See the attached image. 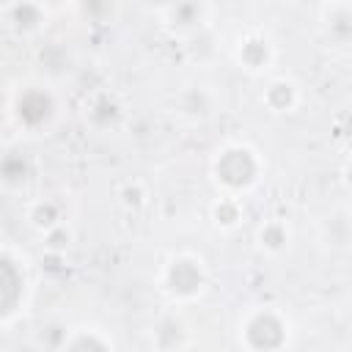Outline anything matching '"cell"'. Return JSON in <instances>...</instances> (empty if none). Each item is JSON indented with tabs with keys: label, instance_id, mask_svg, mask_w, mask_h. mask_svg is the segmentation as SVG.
<instances>
[{
	"label": "cell",
	"instance_id": "6da1fadb",
	"mask_svg": "<svg viewBox=\"0 0 352 352\" xmlns=\"http://www.w3.org/2000/svg\"><path fill=\"white\" fill-rule=\"evenodd\" d=\"M242 341L250 352H280L289 341V324L278 311L261 308L242 324Z\"/></svg>",
	"mask_w": 352,
	"mask_h": 352
},
{
	"label": "cell",
	"instance_id": "7a4b0ae2",
	"mask_svg": "<svg viewBox=\"0 0 352 352\" xmlns=\"http://www.w3.org/2000/svg\"><path fill=\"white\" fill-rule=\"evenodd\" d=\"M258 176V157L248 146H228L214 160V179L226 190H245Z\"/></svg>",
	"mask_w": 352,
	"mask_h": 352
},
{
	"label": "cell",
	"instance_id": "3957f363",
	"mask_svg": "<svg viewBox=\"0 0 352 352\" xmlns=\"http://www.w3.org/2000/svg\"><path fill=\"white\" fill-rule=\"evenodd\" d=\"M55 110H58L55 96L44 85H28L16 96V102H14V116L28 129H38V126L50 124V118L55 116Z\"/></svg>",
	"mask_w": 352,
	"mask_h": 352
},
{
	"label": "cell",
	"instance_id": "277c9868",
	"mask_svg": "<svg viewBox=\"0 0 352 352\" xmlns=\"http://www.w3.org/2000/svg\"><path fill=\"white\" fill-rule=\"evenodd\" d=\"M206 283V272H204V264L192 256H179L168 264L165 270V289L173 294V297H195Z\"/></svg>",
	"mask_w": 352,
	"mask_h": 352
},
{
	"label": "cell",
	"instance_id": "5b68a950",
	"mask_svg": "<svg viewBox=\"0 0 352 352\" xmlns=\"http://www.w3.org/2000/svg\"><path fill=\"white\" fill-rule=\"evenodd\" d=\"M25 294V275L14 258L0 253V319L14 314Z\"/></svg>",
	"mask_w": 352,
	"mask_h": 352
},
{
	"label": "cell",
	"instance_id": "8992f818",
	"mask_svg": "<svg viewBox=\"0 0 352 352\" xmlns=\"http://www.w3.org/2000/svg\"><path fill=\"white\" fill-rule=\"evenodd\" d=\"M236 60L239 66H245L248 72H261L270 60H272V44L267 36L261 33H250L239 41L236 47Z\"/></svg>",
	"mask_w": 352,
	"mask_h": 352
},
{
	"label": "cell",
	"instance_id": "52a82bcc",
	"mask_svg": "<svg viewBox=\"0 0 352 352\" xmlns=\"http://www.w3.org/2000/svg\"><path fill=\"white\" fill-rule=\"evenodd\" d=\"M162 19L179 30H192L198 28L206 16H209V6H201V3H176V6H165L162 11Z\"/></svg>",
	"mask_w": 352,
	"mask_h": 352
},
{
	"label": "cell",
	"instance_id": "ba28073f",
	"mask_svg": "<svg viewBox=\"0 0 352 352\" xmlns=\"http://www.w3.org/2000/svg\"><path fill=\"white\" fill-rule=\"evenodd\" d=\"M6 14V22H11L14 30H22V33H30V30H38L41 22H47V11L36 3H14V6H6L3 8Z\"/></svg>",
	"mask_w": 352,
	"mask_h": 352
},
{
	"label": "cell",
	"instance_id": "9c48e42d",
	"mask_svg": "<svg viewBox=\"0 0 352 352\" xmlns=\"http://www.w3.org/2000/svg\"><path fill=\"white\" fill-rule=\"evenodd\" d=\"M30 170H33L30 168V160L22 151L11 148V151H3L0 154V182L6 187H22L30 179Z\"/></svg>",
	"mask_w": 352,
	"mask_h": 352
},
{
	"label": "cell",
	"instance_id": "30bf717a",
	"mask_svg": "<svg viewBox=\"0 0 352 352\" xmlns=\"http://www.w3.org/2000/svg\"><path fill=\"white\" fill-rule=\"evenodd\" d=\"M264 102L275 113H286L297 104V85L292 80H272L264 91Z\"/></svg>",
	"mask_w": 352,
	"mask_h": 352
},
{
	"label": "cell",
	"instance_id": "8fae6325",
	"mask_svg": "<svg viewBox=\"0 0 352 352\" xmlns=\"http://www.w3.org/2000/svg\"><path fill=\"white\" fill-rule=\"evenodd\" d=\"M85 116L91 118L94 126H110L121 116V107H118V102L110 94H96L91 99V104L85 107Z\"/></svg>",
	"mask_w": 352,
	"mask_h": 352
},
{
	"label": "cell",
	"instance_id": "7c38bea8",
	"mask_svg": "<svg viewBox=\"0 0 352 352\" xmlns=\"http://www.w3.org/2000/svg\"><path fill=\"white\" fill-rule=\"evenodd\" d=\"M324 11L330 14V22H333L330 36L336 41L346 44L349 36H352V6L349 3H330V6H324Z\"/></svg>",
	"mask_w": 352,
	"mask_h": 352
},
{
	"label": "cell",
	"instance_id": "4fadbf2b",
	"mask_svg": "<svg viewBox=\"0 0 352 352\" xmlns=\"http://www.w3.org/2000/svg\"><path fill=\"white\" fill-rule=\"evenodd\" d=\"M60 352H110V346H107V341H104L99 333L88 330V333H74V336H69L66 344L60 346Z\"/></svg>",
	"mask_w": 352,
	"mask_h": 352
},
{
	"label": "cell",
	"instance_id": "5bb4252c",
	"mask_svg": "<svg viewBox=\"0 0 352 352\" xmlns=\"http://www.w3.org/2000/svg\"><path fill=\"white\" fill-rule=\"evenodd\" d=\"M30 223L47 234L50 228L60 226V206L55 201H38V204H33L30 206Z\"/></svg>",
	"mask_w": 352,
	"mask_h": 352
},
{
	"label": "cell",
	"instance_id": "9a60e30c",
	"mask_svg": "<svg viewBox=\"0 0 352 352\" xmlns=\"http://www.w3.org/2000/svg\"><path fill=\"white\" fill-rule=\"evenodd\" d=\"M258 242H261V248H264V250L278 253V250H283V248H286V242H289V231H286V226H283V223L270 220V223H264V226H261V231H258Z\"/></svg>",
	"mask_w": 352,
	"mask_h": 352
},
{
	"label": "cell",
	"instance_id": "2e32d148",
	"mask_svg": "<svg viewBox=\"0 0 352 352\" xmlns=\"http://www.w3.org/2000/svg\"><path fill=\"white\" fill-rule=\"evenodd\" d=\"M157 344L162 346V349H173L179 341H182V336H184V324L179 322V319H162L160 324H157Z\"/></svg>",
	"mask_w": 352,
	"mask_h": 352
},
{
	"label": "cell",
	"instance_id": "e0dca14e",
	"mask_svg": "<svg viewBox=\"0 0 352 352\" xmlns=\"http://www.w3.org/2000/svg\"><path fill=\"white\" fill-rule=\"evenodd\" d=\"M214 220L220 226H236V220H239V204L234 198H220V204H214Z\"/></svg>",
	"mask_w": 352,
	"mask_h": 352
},
{
	"label": "cell",
	"instance_id": "ac0fdd59",
	"mask_svg": "<svg viewBox=\"0 0 352 352\" xmlns=\"http://www.w3.org/2000/svg\"><path fill=\"white\" fill-rule=\"evenodd\" d=\"M44 236H47V242H50V248H52V250H63V248L69 245V231H66L63 226L50 228Z\"/></svg>",
	"mask_w": 352,
	"mask_h": 352
},
{
	"label": "cell",
	"instance_id": "d6986e66",
	"mask_svg": "<svg viewBox=\"0 0 352 352\" xmlns=\"http://www.w3.org/2000/svg\"><path fill=\"white\" fill-rule=\"evenodd\" d=\"M121 195H124V204H126V206H138V204L143 201V198H140L143 192H140V187H138V184H135V187H126Z\"/></svg>",
	"mask_w": 352,
	"mask_h": 352
}]
</instances>
